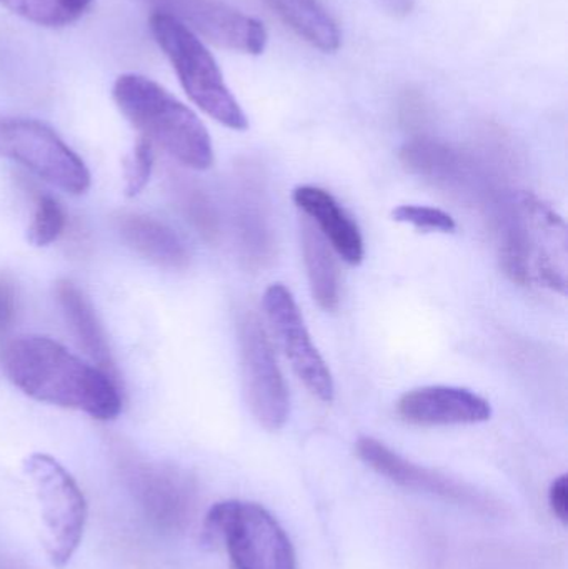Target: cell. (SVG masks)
Wrapping results in <instances>:
<instances>
[{"label":"cell","mask_w":568,"mask_h":569,"mask_svg":"<svg viewBox=\"0 0 568 569\" xmlns=\"http://www.w3.org/2000/svg\"><path fill=\"white\" fill-rule=\"evenodd\" d=\"M0 358L9 380L33 400L83 411L100 421L113 420L122 411L119 381L52 338L20 335L3 345Z\"/></svg>","instance_id":"obj_1"},{"label":"cell","mask_w":568,"mask_h":569,"mask_svg":"<svg viewBox=\"0 0 568 569\" xmlns=\"http://www.w3.org/2000/svg\"><path fill=\"white\" fill-rule=\"evenodd\" d=\"M112 97L147 142L189 169L212 167L213 147L206 126L162 86L137 73H123L113 83Z\"/></svg>","instance_id":"obj_2"},{"label":"cell","mask_w":568,"mask_h":569,"mask_svg":"<svg viewBox=\"0 0 568 569\" xmlns=\"http://www.w3.org/2000/svg\"><path fill=\"white\" fill-rule=\"evenodd\" d=\"M149 23L153 39L172 62L190 100L229 129H249L242 107L227 87L212 53L196 32L166 12H153Z\"/></svg>","instance_id":"obj_3"},{"label":"cell","mask_w":568,"mask_h":569,"mask_svg":"<svg viewBox=\"0 0 568 569\" xmlns=\"http://www.w3.org/2000/svg\"><path fill=\"white\" fill-rule=\"evenodd\" d=\"M203 538L207 545H223L233 569H297L292 541L260 505H213L203 523Z\"/></svg>","instance_id":"obj_4"},{"label":"cell","mask_w":568,"mask_h":569,"mask_svg":"<svg viewBox=\"0 0 568 569\" xmlns=\"http://www.w3.org/2000/svg\"><path fill=\"white\" fill-rule=\"evenodd\" d=\"M42 518L50 563L63 568L79 548L87 521V501L72 475L49 455H30L23 463Z\"/></svg>","instance_id":"obj_5"},{"label":"cell","mask_w":568,"mask_h":569,"mask_svg":"<svg viewBox=\"0 0 568 569\" xmlns=\"http://www.w3.org/2000/svg\"><path fill=\"white\" fill-rule=\"evenodd\" d=\"M0 157L13 160L63 192L82 196L90 173L83 160L46 123L0 117Z\"/></svg>","instance_id":"obj_6"},{"label":"cell","mask_w":568,"mask_h":569,"mask_svg":"<svg viewBox=\"0 0 568 569\" xmlns=\"http://www.w3.org/2000/svg\"><path fill=\"white\" fill-rule=\"evenodd\" d=\"M239 338L247 403L266 430L279 431L289 420V390L277 365L272 345L256 315H243Z\"/></svg>","instance_id":"obj_7"},{"label":"cell","mask_w":568,"mask_h":569,"mask_svg":"<svg viewBox=\"0 0 568 569\" xmlns=\"http://www.w3.org/2000/svg\"><path fill=\"white\" fill-rule=\"evenodd\" d=\"M263 310L293 371L320 401L332 403L336 385L322 355L317 350L292 291L273 283L263 293Z\"/></svg>","instance_id":"obj_8"},{"label":"cell","mask_w":568,"mask_h":569,"mask_svg":"<svg viewBox=\"0 0 568 569\" xmlns=\"http://www.w3.org/2000/svg\"><path fill=\"white\" fill-rule=\"evenodd\" d=\"M356 450L367 467L406 490L440 498V500L450 501L459 507L469 508L477 513H499V503L482 491L476 490L470 485L460 483L439 471L420 467V465L400 457L399 453L390 450L387 445L380 443L376 438H360L357 441Z\"/></svg>","instance_id":"obj_9"},{"label":"cell","mask_w":568,"mask_h":569,"mask_svg":"<svg viewBox=\"0 0 568 569\" xmlns=\"http://www.w3.org/2000/svg\"><path fill=\"white\" fill-rule=\"evenodd\" d=\"M522 219L530 283L567 293L568 242L566 220L539 197L522 192L516 196Z\"/></svg>","instance_id":"obj_10"},{"label":"cell","mask_w":568,"mask_h":569,"mask_svg":"<svg viewBox=\"0 0 568 569\" xmlns=\"http://www.w3.org/2000/svg\"><path fill=\"white\" fill-rule=\"evenodd\" d=\"M410 172L466 202L489 199L490 183L482 166L469 152L432 139H413L400 150Z\"/></svg>","instance_id":"obj_11"},{"label":"cell","mask_w":568,"mask_h":569,"mask_svg":"<svg viewBox=\"0 0 568 569\" xmlns=\"http://www.w3.org/2000/svg\"><path fill=\"white\" fill-rule=\"evenodd\" d=\"M156 12L170 13L209 42L233 52L260 56L269 42V33L260 20L222 0H163Z\"/></svg>","instance_id":"obj_12"},{"label":"cell","mask_w":568,"mask_h":569,"mask_svg":"<svg viewBox=\"0 0 568 569\" xmlns=\"http://www.w3.org/2000/svg\"><path fill=\"white\" fill-rule=\"evenodd\" d=\"M403 421L419 427L477 425L489 421L492 407L486 398L467 388L423 387L409 391L397 403Z\"/></svg>","instance_id":"obj_13"},{"label":"cell","mask_w":568,"mask_h":569,"mask_svg":"<svg viewBox=\"0 0 568 569\" xmlns=\"http://www.w3.org/2000/svg\"><path fill=\"white\" fill-rule=\"evenodd\" d=\"M292 200L343 262L353 267L363 262L366 246L359 226L332 193L316 186H300L293 190Z\"/></svg>","instance_id":"obj_14"},{"label":"cell","mask_w":568,"mask_h":569,"mask_svg":"<svg viewBox=\"0 0 568 569\" xmlns=\"http://www.w3.org/2000/svg\"><path fill=\"white\" fill-rule=\"evenodd\" d=\"M262 179L259 170L246 167L237 192V233L242 259L250 269L266 267L273 259V233Z\"/></svg>","instance_id":"obj_15"},{"label":"cell","mask_w":568,"mask_h":569,"mask_svg":"<svg viewBox=\"0 0 568 569\" xmlns=\"http://www.w3.org/2000/svg\"><path fill=\"white\" fill-rule=\"evenodd\" d=\"M117 232L123 242L143 259L163 269H186L190 252L176 230L160 220L140 213H122L116 220Z\"/></svg>","instance_id":"obj_16"},{"label":"cell","mask_w":568,"mask_h":569,"mask_svg":"<svg viewBox=\"0 0 568 569\" xmlns=\"http://www.w3.org/2000/svg\"><path fill=\"white\" fill-rule=\"evenodd\" d=\"M56 295L63 317L80 347L96 361L100 370L119 381V373H117L116 361H113L106 331H103L89 298L69 280L57 283Z\"/></svg>","instance_id":"obj_17"},{"label":"cell","mask_w":568,"mask_h":569,"mask_svg":"<svg viewBox=\"0 0 568 569\" xmlns=\"http://www.w3.org/2000/svg\"><path fill=\"white\" fill-rule=\"evenodd\" d=\"M303 42L323 53L339 50L342 33L320 0H262Z\"/></svg>","instance_id":"obj_18"},{"label":"cell","mask_w":568,"mask_h":569,"mask_svg":"<svg viewBox=\"0 0 568 569\" xmlns=\"http://www.w3.org/2000/svg\"><path fill=\"white\" fill-rule=\"evenodd\" d=\"M300 242L313 300L322 310H337L340 303V276L332 247L309 219L300 222Z\"/></svg>","instance_id":"obj_19"},{"label":"cell","mask_w":568,"mask_h":569,"mask_svg":"<svg viewBox=\"0 0 568 569\" xmlns=\"http://www.w3.org/2000/svg\"><path fill=\"white\" fill-rule=\"evenodd\" d=\"M93 0H0L10 12L42 27H66L76 22Z\"/></svg>","instance_id":"obj_20"},{"label":"cell","mask_w":568,"mask_h":569,"mask_svg":"<svg viewBox=\"0 0 568 569\" xmlns=\"http://www.w3.org/2000/svg\"><path fill=\"white\" fill-rule=\"evenodd\" d=\"M66 227L67 217L62 206L53 197H37L32 222L27 230V240L36 247L52 246L60 239Z\"/></svg>","instance_id":"obj_21"},{"label":"cell","mask_w":568,"mask_h":569,"mask_svg":"<svg viewBox=\"0 0 568 569\" xmlns=\"http://www.w3.org/2000/svg\"><path fill=\"white\" fill-rule=\"evenodd\" d=\"M177 193H179L180 209L187 220L199 230L200 236L206 237L207 240H216L219 236V219L209 197L192 183H180L177 187Z\"/></svg>","instance_id":"obj_22"},{"label":"cell","mask_w":568,"mask_h":569,"mask_svg":"<svg viewBox=\"0 0 568 569\" xmlns=\"http://www.w3.org/2000/svg\"><path fill=\"white\" fill-rule=\"evenodd\" d=\"M392 219L427 232L454 233L457 230L454 217L434 207L400 206L393 209Z\"/></svg>","instance_id":"obj_23"},{"label":"cell","mask_w":568,"mask_h":569,"mask_svg":"<svg viewBox=\"0 0 568 569\" xmlns=\"http://www.w3.org/2000/svg\"><path fill=\"white\" fill-rule=\"evenodd\" d=\"M153 162H156V153H153L152 143L140 139L126 167L127 197H137L146 189L152 176Z\"/></svg>","instance_id":"obj_24"},{"label":"cell","mask_w":568,"mask_h":569,"mask_svg":"<svg viewBox=\"0 0 568 569\" xmlns=\"http://www.w3.org/2000/svg\"><path fill=\"white\" fill-rule=\"evenodd\" d=\"M549 503L554 515L567 525L568 521V478L567 475L556 478L550 485Z\"/></svg>","instance_id":"obj_25"},{"label":"cell","mask_w":568,"mask_h":569,"mask_svg":"<svg viewBox=\"0 0 568 569\" xmlns=\"http://www.w3.org/2000/svg\"><path fill=\"white\" fill-rule=\"evenodd\" d=\"M13 315H16V293L12 284L0 280V330L9 327Z\"/></svg>","instance_id":"obj_26"},{"label":"cell","mask_w":568,"mask_h":569,"mask_svg":"<svg viewBox=\"0 0 568 569\" xmlns=\"http://www.w3.org/2000/svg\"><path fill=\"white\" fill-rule=\"evenodd\" d=\"M383 9L396 17H406L412 12L416 0H380Z\"/></svg>","instance_id":"obj_27"},{"label":"cell","mask_w":568,"mask_h":569,"mask_svg":"<svg viewBox=\"0 0 568 569\" xmlns=\"http://www.w3.org/2000/svg\"><path fill=\"white\" fill-rule=\"evenodd\" d=\"M143 2L150 3V6L156 7V10H159V7L162 6L163 0H143Z\"/></svg>","instance_id":"obj_28"}]
</instances>
